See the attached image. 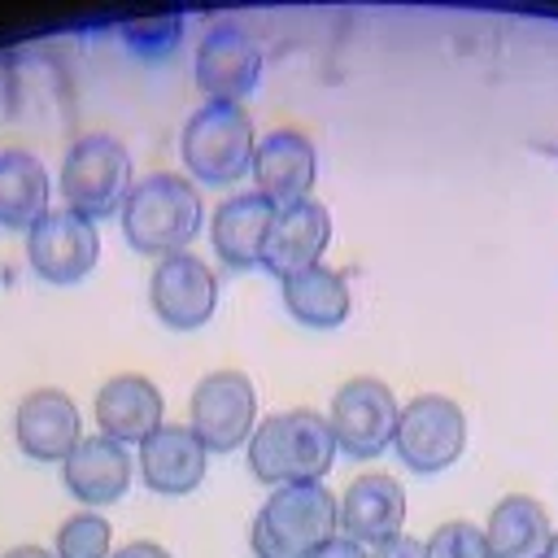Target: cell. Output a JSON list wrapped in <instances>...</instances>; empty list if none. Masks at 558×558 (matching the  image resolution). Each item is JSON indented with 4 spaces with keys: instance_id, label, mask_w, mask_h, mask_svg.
Returning a JSON list of instances; mask_svg holds the SVG:
<instances>
[{
    "instance_id": "6da1fadb",
    "label": "cell",
    "mask_w": 558,
    "mask_h": 558,
    "mask_svg": "<svg viewBox=\"0 0 558 558\" xmlns=\"http://www.w3.org/2000/svg\"><path fill=\"white\" fill-rule=\"evenodd\" d=\"M336 462V436L318 410H279L257 418L248 436V471L257 484H323Z\"/></svg>"
},
{
    "instance_id": "7a4b0ae2",
    "label": "cell",
    "mask_w": 558,
    "mask_h": 558,
    "mask_svg": "<svg viewBox=\"0 0 558 558\" xmlns=\"http://www.w3.org/2000/svg\"><path fill=\"white\" fill-rule=\"evenodd\" d=\"M118 218H122L126 244L135 253L161 262L170 253H187V244L196 240V231L205 222V201L187 174L161 170L131 187Z\"/></svg>"
},
{
    "instance_id": "3957f363",
    "label": "cell",
    "mask_w": 558,
    "mask_h": 558,
    "mask_svg": "<svg viewBox=\"0 0 558 558\" xmlns=\"http://www.w3.org/2000/svg\"><path fill=\"white\" fill-rule=\"evenodd\" d=\"M331 536H340V501L327 484L270 488L248 527L257 558H310Z\"/></svg>"
},
{
    "instance_id": "277c9868",
    "label": "cell",
    "mask_w": 558,
    "mask_h": 558,
    "mask_svg": "<svg viewBox=\"0 0 558 558\" xmlns=\"http://www.w3.org/2000/svg\"><path fill=\"white\" fill-rule=\"evenodd\" d=\"M253 148H257L253 118L235 100H205L183 122V135H179L183 170L209 187H227L244 179L253 170Z\"/></svg>"
},
{
    "instance_id": "5b68a950",
    "label": "cell",
    "mask_w": 558,
    "mask_h": 558,
    "mask_svg": "<svg viewBox=\"0 0 558 558\" xmlns=\"http://www.w3.org/2000/svg\"><path fill=\"white\" fill-rule=\"evenodd\" d=\"M135 166H131V153L118 135H105V131H92V135H78L65 157H61V196H65V209L87 218V222H100L109 214L122 209V201L131 196L135 187Z\"/></svg>"
},
{
    "instance_id": "8992f818",
    "label": "cell",
    "mask_w": 558,
    "mask_h": 558,
    "mask_svg": "<svg viewBox=\"0 0 558 558\" xmlns=\"http://www.w3.org/2000/svg\"><path fill=\"white\" fill-rule=\"evenodd\" d=\"M392 449L418 475H436V471L453 466L462 458V449H466V414H462V405L453 397H445V392H418L397 414Z\"/></svg>"
},
{
    "instance_id": "52a82bcc",
    "label": "cell",
    "mask_w": 558,
    "mask_h": 558,
    "mask_svg": "<svg viewBox=\"0 0 558 558\" xmlns=\"http://www.w3.org/2000/svg\"><path fill=\"white\" fill-rule=\"evenodd\" d=\"M187 427L209 453H231L248 445L257 427V388L244 371H209L187 401Z\"/></svg>"
},
{
    "instance_id": "ba28073f",
    "label": "cell",
    "mask_w": 558,
    "mask_h": 558,
    "mask_svg": "<svg viewBox=\"0 0 558 558\" xmlns=\"http://www.w3.org/2000/svg\"><path fill=\"white\" fill-rule=\"evenodd\" d=\"M397 414H401V405H397L392 388L375 375H357L336 388L327 423H331L336 449H344L349 458H375L392 445Z\"/></svg>"
},
{
    "instance_id": "9c48e42d",
    "label": "cell",
    "mask_w": 558,
    "mask_h": 558,
    "mask_svg": "<svg viewBox=\"0 0 558 558\" xmlns=\"http://www.w3.org/2000/svg\"><path fill=\"white\" fill-rule=\"evenodd\" d=\"M26 262L44 283H78L100 262V231L70 209H48L26 231Z\"/></svg>"
},
{
    "instance_id": "30bf717a",
    "label": "cell",
    "mask_w": 558,
    "mask_h": 558,
    "mask_svg": "<svg viewBox=\"0 0 558 558\" xmlns=\"http://www.w3.org/2000/svg\"><path fill=\"white\" fill-rule=\"evenodd\" d=\"M153 314L174 331H196L218 310V275L196 253H170L148 275Z\"/></svg>"
},
{
    "instance_id": "8fae6325",
    "label": "cell",
    "mask_w": 558,
    "mask_h": 558,
    "mask_svg": "<svg viewBox=\"0 0 558 558\" xmlns=\"http://www.w3.org/2000/svg\"><path fill=\"white\" fill-rule=\"evenodd\" d=\"M196 87L209 100H235L248 96L262 78V44L240 22H214L196 44Z\"/></svg>"
},
{
    "instance_id": "7c38bea8",
    "label": "cell",
    "mask_w": 558,
    "mask_h": 558,
    "mask_svg": "<svg viewBox=\"0 0 558 558\" xmlns=\"http://www.w3.org/2000/svg\"><path fill=\"white\" fill-rule=\"evenodd\" d=\"M13 440L35 462H65L83 440V414L70 392L35 388L13 410Z\"/></svg>"
},
{
    "instance_id": "4fadbf2b",
    "label": "cell",
    "mask_w": 558,
    "mask_h": 558,
    "mask_svg": "<svg viewBox=\"0 0 558 558\" xmlns=\"http://www.w3.org/2000/svg\"><path fill=\"white\" fill-rule=\"evenodd\" d=\"M253 192H262L275 209L283 205H296L310 196L314 179H318V153H314V140L292 131V126H279L270 135L257 140L253 148Z\"/></svg>"
},
{
    "instance_id": "5bb4252c",
    "label": "cell",
    "mask_w": 558,
    "mask_h": 558,
    "mask_svg": "<svg viewBox=\"0 0 558 558\" xmlns=\"http://www.w3.org/2000/svg\"><path fill=\"white\" fill-rule=\"evenodd\" d=\"M327 244H331V214H327L323 201L305 196V201H296V205L275 209L262 266L283 283L288 275H301V270L318 266L323 253H327Z\"/></svg>"
},
{
    "instance_id": "9a60e30c",
    "label": "cell",
    "mask_w": 558,
    "mask_h": 558,
    "mask_svg": "<svg viewBox=\"0 0 558 558\" xmlns=\"http://www.w3.org/2000/svg\"><path fill=\"white\" fill-rule=\"evenodd\" d=\"M96 423H100V436L118 440V445H144L166 418V397L161 388L148 379V375H113L100 384L96 392V405H92Z\"/></svg>"
},
{
    "instance_id": "2e32d148",
    "label": "cell",
    "mask_w": 558,
    "mask_h": 558,
    "mask_svg": "<svg viewBox=\"0 0 558 558\" xmlns=\"http://www.w3.org/2000/svg\"><path fill=\"white\" fill-rule=\"evenodd\" d=\"M401 532H405V488L384 471L357 475L340 497V536L375 549Z\"/></svg>"
},
{
    "instance_id": "e0dca14e",
    "label": "cell",
    "mask_w": 558,
    "mask_h": 558,
    "mask_svg": "<svg viewBox=\"0 0 558 558\" xmlns=\"http://www.w3.org/2000/svg\"><path fill=\"white\" fill-rule=\"evenodd\" d=\"M131 475H135L131 449L109 436H83L74 445V453L61 462V480H65L70 497L83 501V510H100V506H113L118 497H126Z\"/></svg>"
},
{
    "instance_id": "ac0fdd59",
    "label": "cell",
    "mask_w": 558,
    "mask_h": 558,
    "mask_svg": "<svg viewBox=\"0 0 558 558\" xmlns=\"http://www.w3.org/2000/svg\"><path fill=\"white\" fill-rule=\"evenodd\" d=\"M209 449L196 440L187 423H161L144 445H140V475L153 493L161 497H183L205 480Z\"/></svg>"
},
{
    "instance_id": "d6986e66",
    "label": "cell",
    "mask_w": 558,
    "mask_h": 558,
    "mask_svg": "<svg viewBox=\"0 0 558 558\" xmlns=\"http://www.w3.org/2000/svg\"><path fill=\"white\" fill-rule=\"evenodd\" d=\"M270 222H275V205L262 192H235V196H227L214 209V222H209V240H214L218 262L231 266V270L262 266Z\"/></svg>"
},
{
    "instance_id": "ffe728a7",
    "label": "cell",
    "mask_w": 558,
    "mask_h": 558,
    "mask_svg": "<svg viewBox=\"0 0 558 558\" xmlns=\"http://www.w3.org/2000/svg\"><path fill=\"white\" fill-rule=\"evenodd\" d=\"M484 541H488V558H545L554 541L549 510L527 493H510L488 510Z\"/></svg>"
},
{
    "instance_id": "44dd1931",
    "label": "cell",
    "mask_w": 558,
    "mask_h": 558,
    "mask_svg": "<svg viewBox=\"0 0 558 558\" xmlns=\"http://www.w3.org/2000/svg\"><path fill=\"white\" fill-rule=\"evenodd\" d=\"M52 179L31 148H0V227L31 231L48 214Z\"/></svg>"
},
{
    "instance_id": "7402d4cb",
    "label": "cell",
    "mask_w": 558,
    "mask_h": 558,
    "mask_svg": "<svg viewBox=\"0 0 558 558\" xmlns=\"http://www.w3.org/2000/svg\"><path fill=\"white\" fill-rule=\"evenodd\" d=\"M279 288H283L288 314H292L296 323H305V327H318V331L340 327V323L349 318V310H353L349 279H344L340 270L323 266V262L310 266V270H301V275H288Z\"/></svg>"
},
{
    "instance_id": "603a6c76",
    "label": "cell",
    "mask_w": 558,
    "mask_h": 558,
    "mask_svg": "<svg viewBox=\"0 0 558 558\" xmlns=\"http://www.w3.org/2000/svg\"><path fill=\"white\" fill-rule=\"evenodd\" d=\"M52 554L57 558H109L113 554V527L100 510H74L70 519H61L57 536H52Z\"/></svg>"
},
{
    "instance_id": "cb8c5ba5",
    "label": "cell",
    "mask_w": 558,
    "mask_h": 558,
    "mask_svg": "<svg viewBox=\"0 0 558 558\" xmlns=\"http://www.w3.org/2000/svg\"><path fill=\"white\" fill-rule=\"evenodd\" d=\"M179 35H183V17H174V13H166V17H135V22L122 26V44L135 57H144V61H157V57L174 52Z\"/></svg>"
},
{
    "instance_id": "d4e9b609",
    "label": "cell",
    "mask_w": 558,
    "mask_h": 558,
    "mask_svg": "<svg viewBox=\"0 0 558 558\" xmlns=\"http://www.w3.org/2000/svg\"><path fill=\"white\" fill-rule=\"evenodd\" d=\"M423 545H427V558H488L484 527H475V523H466V519L440 523Z\"/></svg>"
},
{
    "instance_id": "484cf974",
    "label": "cell",
    "mask_w": 558,
    "mask_h": 558,
    "mask_svg": "<svg viewBox=\"0 0 558 558\" xmlns=\"http://www.w3.org/2000/svg\"><path fill=\"white\" fill-rule=\"evenodd\" d=\"M371 558H427V545L418 541V536H392V541H384V545H375V549H366Z\"/></svg>"
},
{
    "instance_id": "4316f807",
    "label": "cell",
    "mask_w": 558,
    "mask_h": 558,
    "mask_svg": "<svg viewBox=\"0 0 558 558\" xmlns=\"http://www.w3.org/2000/svg\"><path fill=\"white\" fill-rule=\"evenodd\" d=\"M310 558H371V554H366V545H357V541H349V536H331V541L318 545Z\"/></svg>"
},
{
    "instance_id": "83f0119b",
    "label": "cell",
    "mask_w": 558,
    "mask_h": 558,
    "mask_svg": "<svg viewBox=\"0 0 558 558\" xmlns=\"http://www.w3.org/2000/svg\"><path fill=\"white\" fill-rule=\"evenodd\" d=\"M109 558H174L166 545H157V541H126L122 549H113Z\"/></svg>"
},
{
    "instance_id": "f1b7e54d",
    "label": "cell",
    "mask_w": 558,
    "mask_h": 558,
    "mask_svg": "<svg viewBox=\"0 0 558 558\" xmlns=\"http://www.w3.org/2000/svg\"><path fill=\"white\" fill-rule=\"evenodd\" d=\"M0 558H57V554L44 549V545H13V549H4Z\"/></svg>"
},
{
    "instance_id": "f546056e",
    "label": "cell",
    "mask_w": 558,
    "mask_h": 558,
    "mask_svg": "<svg viewBox=\"0 0 558 558\" xmlns=\"http://www.w3.org/2000/svg\"><path fill=\"white\" fill-rule=\"evenodd\" d=\"M545 558H558V532H554V541H549V549H545Z\"/></svg>"
}]
</instances>
